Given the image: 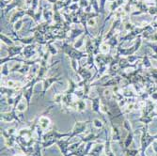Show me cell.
Returning <instances> with one entry per match:
<instances>
[{
    "mask_svg": "<svg viewBox=\"0 0 157 156\" xmlns=\"http://www.w3.org/2000/svg\"><path fill=\"white\" fill-rule=\"evenodd\" d=\"M40 127L42 129H46L47 127H48V125H49V120L47 119V118H41L40 119Z\"/></svg>",
    "mask_w": 157,
    "mask_h": 156,
    "instance_id": "7a4b0ae2",
    "label": "cell"
},
{
    "mask_svg": "<svg viewBox=\"0 0 157 156\" xmlns=\"http://www.w3.org/2000/svg\"><path fill=\"white\" fill-rule=\"evenodd\" d=\"M131 141H132V135H129V136L127 137V140H126V142H125V147L129 146V144L131 143Z\"/></svg>",
    "mask_w": 157,
    "mask_h": 156,
    "instance_id": "5b68a950",
    "label": "cell"
},
{
    "mask_svg": "<svg viewBox=\"0 0 157 156\" xmlns=\"http://www.w3.org/2000/svg\"><path fill=\"white\" fill-rule=\"evenodd\" d=\"M102 149H103V146H102V145H98L97 147H95V148L92 150L91 155H92V156H99V155H100V152H101V150H102Z\"/></svg>",
    "mask_w": 157,
    "mask_h": 156,
    "instance_id": "3957f363",
    "label": "cell"
},
{
    "mask_svg": "<svg viewBox=\"0 0 157 156\" xmlns=\"http://www.w3.org/2000/svg\"><path fill=\"white\" fill-rule=\"evenodd\" d=\"M14 156H22V155H14Z\"/></svg>",
    "mask_w": 157,
    "mask_h": 156,
    "instance_id": "52a82bcc",
    "label": "cell"
},
{
    "mask_svg": "<svg viewBox=\"0 0 157 156\" xmlns=\"http://www.w3.org/2000/svg\"><path fill=\"white\" fill-rule=\"evenodd\" d=\"M86 123L87 122H76L75 128H74V131H73V135L70 137H73L74 135H76L78 134L83 133L86 129Z\"/></svg>",
    "mask_w": 157,
    "mask_h": 156,
    "instance_id": "6da1fadb",
    "label": "cell"
},
{
    "mask_svg": "<svg viewBox=\"0 0 157 156\" xmlns=\"http://www.w3.org/2000/svg\"><path fill=\"white\" fill-rule=\"evenodd\" d=\"M94 125H95V127H97V128H101V127H103V123L100 120H95Z\"/></svg>",
    "mask_w": 157,
    "mask_h": 156,
    "instance_id": "277c9868",
    "label": "cell"
},
{
    "mask_svg": "<svg viewBox=\"0 0 157 156\" xmlns=\"http://www.w3.org/2000/svg\"><path fill=\"white\" fill-rule=\"evenodd\" d=\"M136 150H129L126 153V156H135L136 154Z\"/></svg>",
    "mask_w": 157,
    "mask_h": 156,
    "instance_id": "8992f818",
    "label": "cell"
}]
</instances>
